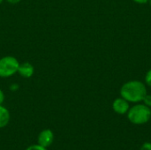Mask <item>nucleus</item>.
Listing matches in <instances>:
<instances>
[{
  "instance_id": "nucleus-1",
  "label": "nucleus",
  "mask_w": 151,
  "mask_h": 150,
  "mask_svg": "<svg viewBox=\"0 0 151 150\" xmlns=\"http://www.w3.org/2000/svg\"><path fill=\"white\" fill-rule=\"evenodd\" d=\"M147 95L145 85L139 80H131L125 83L120 88V95L129 103H140Z\"/></svg>"
},
{
  "instance_id": "nucleus-2",
  "label": "nucleus",
  "mask_w": 151,
  "mask_h": 150,
  "mask_svg": "<svg viewBox=\"0 0 151 150\" xmlns=\"http://www.w3.org/2000/svg\"><path fill=\"white\" fill-rule=\"evenodd\" d=\"M127 118L134 125H144L151 118V109L147 105L136 104L127 111Z\"/></svg>"
},
{
  "instance_id": "nucleus-3",
  "label": "nucleus",
  "mask_w": 151,
  "mask_h": 150,
  "mask_svg": "<svg viewBox=\"0 0 151 150\" xmlns=\"http://www.w3.org/2000/svg\"><path fill=\"white\" fill-rule=\"evenodd\" d=\"M19 60L13 56H4L0 58V78H9L18 72Z\"/></svg>"
},
{
  "instance_id": "nucleus-4",
  "label": "nucleus",
  "mask_w": 151,
  "mask_h": 150,
  "mask_svg": "<svg viewBox=\"0 0 151 150\" xmlns=\"http://www.w3.org/2000/svg\"><path fill=\"white\" fill-rule=\"evenodd\" d=\"M54 141V133L50 129H44L42 130L37 138V144L44 147V148H49L51 146Z\"/></svg>"
},
{
  "instance_id": "nucleus-5",
  "label": "nucleus",
  "mask_w": 151,
  "mask_h": 150,
  "mask_svg": "<svg viewBox=\"0 0 151 150\" xmlns=\"http://www.w3.org/2000/svg\"><path fill=\"white\" fill-rule=\"evenodd\" d=\"M112 109L116 113H118L119 115L127 114L130 109L129 102L127 101L126 99H124L123 97L117 98L114 100V102L112 103Z\"/></svg>"
},
{
  "instance_id": "nucleus-6",
  "label": "nucleus",
  "mask_w": 151,
  "mask_h": 150,
  "mask_svg": "<svg viewBox=\"0 0 151 150\" xmlns=\"http://www.w3.org/2000/svg\"><path fill=\"white\" fill-rule=\"evenodd\" d=\"M17 73L25 79H29L35 73V67L31 63H28V62H24L21 64L19 63Z\"/></svg>"
},
{
  "instance_id": "nucleus-7",
  "label": "nucleus",
  "mask_w": 151,
  "mask_h": 150,
  "mask_svg": "<svg viewBox=\"0 0 151 150\" xmlns=\"http://www.w3.org/2000/svg\"><path fill=\"white\" fill-rule=\"evenodd\" d=\"M11 115L9 111L3 105H0V128L5 127L10 122Z\"/></svg>"
},
{
  "instance_id": "nucleus-8",
  "label": "nucleus",
  "mask_w": 151,
  "mask_h": 150,
  "mask_svg": "<svg viewBox=\"0 0 151 150\" xmlns=\"http://www.w3.org/2000/svg\"><path fill=\"white\" fill-rule=\"evenodd\" d=\"M26 150H48V149L44 148L39 144H34V145H31L28 148H27Z\"/></svg>"
},
{
  "instance_id": "nucleus-9",
  "label": "nucleus",
  "mask_w": 151,
  "mask_h": 150,
  "mask_svg": "<svg viewBox=\"0 0 151 150\" xmlns=\"http://www.w3.org/2000/svg\"><path fill=\"white\" fill-rule=\"evenodd\" d=\"M142 102H143V103L145 104V105H147L148 107H151V95H146L145 96H144V98H143V100H142Z\"/></svg>"
},
{
  "instance_id": "nucleus-10",
  "label": "nucleus",
  "mask_w": 151,
  "mask_h": 150,
  "mask_svg": "<svg viewBox=\"0 0 151 150\" xmlns=\"http://www.w3.org/2000/svg\"><path fill=\"white\" fill-rule=\"evenodd\" d=\"M145 81L148 86L151 87V69L147 72V74L145 76Z\"/></svg>"
},
{
  "instance_id": "nucleus-11",
  "label": "nucleus",
  "mask_w": 151,
  "mask_h": 150,
  "mask_svg": "<svg viewBox=\"0 0 151 150\" xmlns=\"http://www.w3.org/2000/svg\"><path fill=\"white\" fill-rule=\"evenodd\" d=\"M140 150H151V142H144Z\"/></svg>"
},
{
  "instance_id": "nucleus-12",
  "label": "nucleus",
  "mask_w": 151,
  "mask_h": 150,
  "mask_svg": "<svg viewBox=\"0 0 151 150\" xmlns=\"http://www.w3.org/2000/svg\"><path fill=\"white\" fill-rule=\"evenodd\" d=\"M4 101V91L0 88V105H3Z\"/></svg>"
},
{
  "instance_id": "nucleus-13",
  "label": "nucleus",
  "mask_w": 151,
  "mask_h": 150,
  "mask_svg": "<svg viewBox=\"0 0 151 150\" xmlns=\"http://www.w3.org/2000/svg\"><path fill=\"white\" fill-rule=\"evenodd\" d=\"M7 3H9V4H19L21 0H5Z\"/></svg>"
},
{
  "instance_id": "nucleus-14",
  "label": "nucleus",
  "mask_w": 151,
  "mask_h": 150,
  "mask_svg": "<svg viewBox=\"0 0 151 150\" xmlns=\"http://www.w3.org/2000/svg\"><path fill=\"white\" fill-rule=\"evenodd\" d=\"M134 1L137 4H146L147 2H149V0H134Z\"/></svg>"
},
{
  "instance_id": "nucleus-15",
  "label": "nucleus",
  "mask_w": 151,
  "mask_h": 150,
  "mask_svg": "<svg viewBox=\"0 0 151 150\" xmlns=\"http://www.w3.org/2000/svg\"><path fill=\"white\" fill-rule=\"evenodd\" d=\"M3 2H4V0H0V4H2Z\"/></svg>"
},
{
  "instance_id": "nucleus-16",
  "label": "nucleus",
  "mask_w": 151,
  "mask_h": 150,
  "mask_svg": "<svg viewBox=\"0 0 151 150\" xmlns=\"http://www.w3.org/2000/svg\"><path fill=\"white\" fill-rule=\"evenodd\" d=\"M149 2H150V5H151V0H149Z\"/></svg>"
}]
</instances>
